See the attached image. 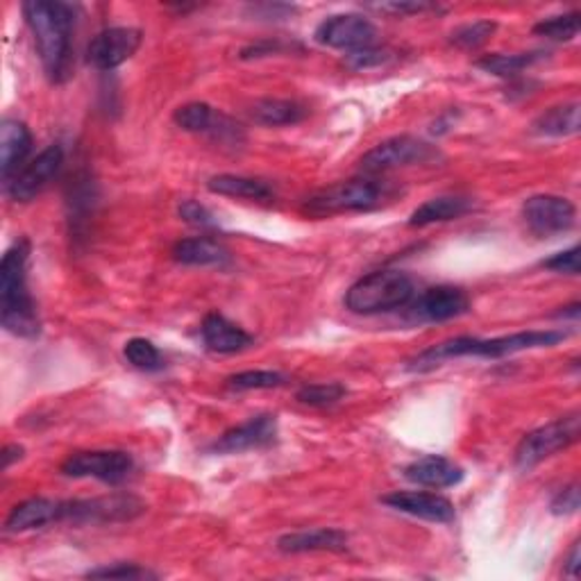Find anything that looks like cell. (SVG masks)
I'll return each instance as SVG.
<instances>
[{
  "label": "cell",
  "mask_w": 581,
  "mask_h": 581,
  "mask_svg": "<svg viewBox=\"0 0 581 581\" xmlns=\"http://www.w3.org/2000/svg\"><path fill=\"white\" fill-rule=\"evenodd\" d=\"M568 339V332L561 329H532L518 332L509 336H496V339H477V336H456V339L443 341L422 350L416 359L409 361L411 371H430L441 365L443 361L458 359V357H484V359H500L507 355L536 350V348H553Z\"/></svg>",
  "instance_id": "cell-1"
},
{
  "label": "cell",
  "mask_w": 581,
  "mask_h": 581,
  "mask_svg": "<svg viewBox=\"0 0 581 581\" xmlns=\"http://www.w3.org/2000/svg\"><path fill=\"white\" fill-rule=\"evenodd\" d=\"M23 16L33 30L42 65L53 82H62L69 71L71 37L75 25V8L69 3L30 0L23 3Z\"/></svg>",
  "instance_id": "cell-2"
},
{
  "label": "cell",
  "mask_w": 581,
  "mask_h": 581,
  "mask_svg": "<svg viewBox=\"0 0 581 581\" xmlns=\"http://www.w3.org/2000/svg\"><path fill=\"white\" fill-rule=\"evenodd\" d=\"M27 259L30 241L19 239L0 262V321L10 334L35 339L42 332V323L35 300L27 291Z\"/></svg>",
  "instance_id": "cell-3"
},
{
  "label": "cell",
  "mask_w": 581,
  "mask_h": 581,
  "mask_svg": "<svg viewBox=\"0 0 581 581\" xmlns=\"http://www.w3.org/2000/svg\"><path fill=\"white\" fill-rule=\"evenodd\" d=\"M416 298L414 280L403 270H375L357 280L346 293V307L352 314L375 316L405 310Z\"/></svg>",
  "instance_id": "cell-4"
},
{
  "label": "cell",
  "mask_w": 581,
  "mask_h": 581,
  "mask_svg": "<svg viewBox=\"0 0 581 581\" xmlns=\"http://www.w3.org/2000/svg\"><path fill=\"white\" fill-rule=\"evenodd\" d=\"M579 432H581L579 414H570L538 427V430L530 432L515 448L518 470L530 473L532 468L543 464L545 458L570 448L572 443L579 441Z\"/></svg>",
  "instance_id": "cell-5"
},
{
  "label": "cell",
  "mask_w": 581,
  "mask_h": 581,
  "mask_svg": "<svg viewBox=\"0 0 581 581\" xmlns=\"http://www.w3.org/2000/svg\"><path fill=\"white\" fill-rule=\"evenodd\" d=\"M384 198V185L377 179H348L332 185L307 200V211L316 217H329V213H344V211H371Z\"/></svg>",
  "instance_id": "cell-6"
},
{
  "label": "cell",
  "mask_w": 581,
  "mask_h": 581,
  "mask_svg": "<svg viewBox=\"0 0 581 581\" xmlns=\"http://www.w3.org/2000/svg\"><path fill=\"white\" fill-rule=\"evenodd\" d=\"M441 158V152L422 139L403 135V137H393L382 143H377L373 150L365 152L361 158V171L369 175H377L391 169H400V166H414V164H430Z\"/></svg>",
  "instance_id": "cell-7"
},
{
  "label": "cell",
  "mask_w": 581,
  "mask_h": 581,
  "mask_svg": "<svg viewBox=\"0 0 581 581\" xmlns=\"http://www.w3.org/2000/svg\"><path fill=\"white\" fill-rule=\"evenodd\" d=\"M135 468L132 456L120 450L75 452L62 464V475L73 479H98L105 484L124 481Z\"/></svg>",
  "instance_id": "cell-8"
},
{
  "label": "cell",
  "mask_w": 581,
  "mask_h": 581,
  "mask_svg": "<svg viewBox=\"0 0 581 581\" xmlns=\"http://www.w3.org/2000/svg\"><path fill=\"white\" fill-rule=\"evenodd\" d=\"M523 219L532 234L545 239L570 232L577 223V207L561 196L541 194L532 196L523 205Z\"/></svg>",
  "instance_id": "cell-9"
},
{
  "label": "cell",
  "mask_w": 581,
  "mask_h": 581,
  "mask_svg": "<svg viewBox=\"0 0 581 581\" xmlns=\"http://www.w3.org/2000/svg\"><path fill=\"white\" fill-rule=\"evenodd\" d=\"M143 42L137 27H107L86 46V62L98 71H114L139 50Z\"/></svg>",
  "instance_id": "cell-10"
},
{
  "label": "cell",
  "mask_w": 581,
  "mask_h": 581,
  "mask_svg": "<svg viewBox=\"0 0 581 581\" xmlns=\"http://www.w3.org/2000/svg\"><path fill=\"white\" fill-rule=\"evenodd\" d=\"M314 37L321 46L352 53L375 46L377 27L361 14H334L316 27Z\"/></svg>",
  "instance_id": "cell-11"
},
{
  "label": "cell",
  "mask_w": 581,
  "mask_h": 581,
  "mask_svg": "<svg viewBox=\"0 0 581 581\" xmlns=\"http://www.w3.org/2000/svg\"><path fill=\"white\" fill-rule=\"evenodd\" d=\"M65 164V150L59 143L48 146L39 155L23 166V171L8 185V194L16 202H30L35 200L50 182L62 171Z\"/></svg>",
  "instance_id": "cell-12"
},
{
  "label": "cell",
  "mask_w": 581,
  "mask_h": 581,
  "mask_svg": "<svg viewBox=\"0 0 581 581\" xmlns=\"http://www.w3.org/2000/svg\"><path fill=\"white\" fill-rule=\"evenodd\" d=\"M411 318L420 323H443L464 316L470 310V298L458 287H432L416 295L409 304Z\"/></svg>",
  "instance_id": "cell-13"
},
{
  "label": "cell",
  "mask_w": 581,
  "mask_h": 581,
  "mask_svg": "<svg viewBox=\"0 0 581 581\" xmlns=\"http://www.w3.org/2000/svg\"><path fill=\"white\" fill-rule=\"evenodd\" d=\"M141 511L143 502H139L137 498L112 496L67 502L65 520H73V523H118V520H132Z\"/></svg>",
  "instance_id": "cell-14"
},
{
  "label": "cell",
  "mask_w": 581,
  "mask_h": 581,
  "mask_svg": "<svg viewBox=\"0 0 581 581\" xmlns=\"http://www.w3.org/2000/svg\"><path fill=\"white\" fill-rule=\"evenodd\" d=\"M275 437H278V418L270 414H262L228 430L217 443L211 445V452L239 454L248 450H259L270 445Z\"/></svg>",
  "instance_id": "cell-15"
},
{
  "label": "cell",
  "mask_w": 581,
  "mask_h": 581,
  "mask_svg": "<svg viewBox=\"0 0 581 581\" xmlns=\"http://www.w3.org/2000/svg\"><path fill=\"white\" fill-rule=\"evenodd\" d=\"M382 502L395 511L427 520V523H439L448 525L456 518L454 504L437 493H425V491H393L382 498Z\"/></svg>",
  "instance_id": "cell-16"
},
{
  "label": "cell",
  "mask_w": 581,
  "mask_h": 581,
  "mask_svg": "<svg viewBox=\"0 0 581 581\" xmlns=\"http://www.w3.org/2000/svg\"><path fill=\"white\" fill-rule=\"evenodd\" d=\"M175 126L185 132H196V135H213L219 139L239 137V126H234L232 120L223 114H219L207 103H187L175 109L173 114Z\"/></svg>",
  "instance_id": "cell-17"
},
{
  "label": "cell",
  "mask_w": 581,
  "mask_h": 581,
  "mask_svg": "<svg viewBox=\"0 0 581 581\" xmlns=\"http://www.w3.org/2000/svg\"><path fill=\"white\" fill-rule=\"evenodd\" d=\"M30 150H33V135H30L23 120H3V126H0V173H3L5 185H10L23 171Z\"/></svg>",
  "instance_id": "cell-18"
},
{
  "label": "cell",
  "mask_w": 581,
  "mask_h": 581,
  "mask_svg": "<svg viewBox=\"0 0 581 581\" xmlns=\"http://www.w3.org/2000/svg\"><path fill=\"white\" fill-rule=\"evenodd\" d=\"M200 334L205 346L219 355H234L253 346V336L246 329L217 312L205 316Z\"/></svg>",
  "instance_id": "cell-19"
},
{
  "label": "cell",
  "mask_w": 581,
  "mask_h": 581,
  "mask_svg": "<svg viewBox=\"0 0 581 581\" xmlns=\"http://www.w3.org/2000/svg\"><path fill=\"white\" fill-rule=\"evenodd\" d=\"M348 547V534L334 527L304 530L284 534L278 541V549L284 555H304V553H344Z\"/></svg>",
  "instance_id": "cell-20"
},
{
  "label": "cell",
  "mask_w": 581,
  "mask_h": 581,
  "mask_svg": "<svg viewBox=\"0 0 581 581\" xmlns=\"http://www.w3.org/2000/svg\"><path fill=\"white\" fill-rule=\"evenodd\" d=\"M67 502L50 500V498H33L16 504L8 515V532H30L46 527L55 520H65Z\"/></svg>",
  "instance_id": "cell-21"
},
{
  "label": "cell",
  "mask_w": 581,
  "mask_h": 581,
  "mask_svg": "<svg viewBox=\"0 0 581 581\" xmlns=\"http://www.w3.org/2000/svg\"><path fill=\"white\" fill-rule=\"evenodd\" d=\"M405 477L427 488H450L464 481V470L445 456L427 454L405 468Z\"/></svg>",
  "instance_id": "cell-22"
},
{
  "label": "cell",
  "mask_w": 581,
  "mask_h": 581,
  "mask_svg": "<svg viewBox=\"0 0 581 581\" xmlns=\"http://www.w3.org/2000/svg\"><path fill=\"white\" fill-rule=\"evenodd\" d=\"M470 209H473L470 198L437 196V198H430L427 202H422L418 209H414V213L409 217V225L411 228H427V225H434V223L454 221V219L466 217Z\"/></svg>",
  "instance_id": "cell-23"
},
{
  "label": "cell",
  "mask_w": 581,
  "mask_h": 581,
  "mask_svg": "<svg viewBox=\"0 0 581 581\" xmlns=\"http://www.w3.org/2000/svg\"><path fill=\"white\" fill-rule=\"evenodd\" d=\"M173 257L185 266H223L230 262V251L209 236H191L175 243Z\"/></svg>",
  "instance_id": "cell-24"
},
{
  "label": "cell",
  "mask_w": 581,
  "mask_h": 581,
  "mask_svg": "<svg viewBox=\"0 0 581 581\" xmlns=\"http://www.w3.org/2000/svg\"><path fill=\"white\" fill-rule=\"evenodd\" d=\"M207 189L219 196L230 198H243V200H270L275 196V189L264 179L246 177V175H213L207 182Z\"/></svg>",
  "instance_id": "cell-25"
},
{
  "label": "cell",
  "mask_w": 581,
  "mask_h": 581,
  "mask_svg": "<svg viewBox=\"0 0 581 581\" xmlns=\"http://www.w3.org/2000/svg\"><path fill=\"white\" fill-rule=\"evenodd\" d=\"M251 116L257 120L259 126L282 128V126H295L300 124V120L307 118V107L295 101L264 98L251 107Z\"/></svg>",
  "instance_id": "cell-26"
},
{
  "label": "cell",
  "mask_w": 581,
  "mask_h": 581,
  "mask_svg": "<svg viewBox=\"0 0 581 581\" xmlns=\"http://www.w3.org/2000/svg\"><path fill=\"white\" fill-rule=\"evenodd\" d=\"M534 132L541 137H570L579 132V103L549 107L534 120Z\"/></svg>",
  "instance_id": "cell-27"
},
{
  "label": "cell",
  "mask_w": 581,
  "mask_h": 581,
  "mask_svg": "<svg viewBox=\"0 0 581 581\" xmlns=\"http://www.w3.org/2000/svg\"><path fill=\"white\" fill-rule=\"evenodd\" d=\"M545 53H515V55H486L477 59V69L493 73L498 78H515L523 73L525 69L543 62Z\"/></svg>",
  "instance_id": "cell-28"
},
{
  "label": "cell",
  "mask_w": 581,
  "mask_h": 581,
  "mask_svg": "<svg viewBox=\"0 0 581 581\" xmlns=\"http://www.w3.org/2000/svg\"><path fill=\"white\" fill-rule=\"evenodd\" d=\"M124 355H126V359L130 361V365H135L137 371L152 373V371H160L162 365H164L160 348L152 341H148V339H141V336H135V339H130L126 344Z\"/></svg>",
  "instance_id": "cell-29"
},
{
  "label": "cell",
  "mask_w": 581,
  "mask_h": 581,
  "mask_svg": "<svg viewBox=\"0 0 581 581\" xmlns=\"http://www.w3.org/2000/svg\"><path fill=\"white\" fill-rule=\"evenodd\" d=\"M496 30H498L496 21L466 23L462 27H456L454 33L450 35V44L456 48H462V50H475L491 39L496 35Z\"/></svg>",
  "instance_id": "cell-30"
},
{
  "label": "cell",
  "mask_w": 581,
  "mask_h": 581,
  "mask_svg": "<svg viewBox=\"0 0 581 581\" xmlns=\"http://www.w3.org/2000/svg\"><path fill=\"white\" fill-rule=\"evenodd\" d=\"M534 35L553 42H572L579 35V14L570 12L561 16L543 19L541 23L534 25Z\"/></svg>",
  "instance_id": "cell-31"
},
{
  "label": "cell",
  "mask_w": 581,
  "mask_h": 581,
  "mask_svg": "<svg viewBox=\"0 0 581 581\" xmlns=\"http://www.w3.org/2000/svg\"><path fill=\"white\" fill-rule=\"evenodd\" d=\"M287 382V377L278 371H243L230 375L225 380L228 388L232 391H264V388H278Z\"/></svg>",
  "instance_id": "cell-32"
},
{
  "label": "cell",
  "mask_w": 581,
  "mask_h": 581,
  "mask_svg": "<svg viewBox=\"0 0 581 581\" xmlns=\"http://www.w3.org/2000/svg\"><path fill=\"white\" fill-rule=\"evenodd\" d=\"M346 395V386L339 382L327 384H307L298 391V400L310 407H332Z\"/></svg>",
  "instance_id": "cell-33"
},
{
  "label": "cell",
  "mask_w": 581,
  "mask_h": 581,
  "mask_svg": "<svg viewBox=\"0 0 581 581\" xmlns=\"http://www.w3.org/2000/svg\"><path fill=\"white\" fill-rule=\"evenodd\" d=\"M391 59V50L388 48H380V46H369V48H359L346 55L344 62L355 69V71H363V69H373V67H382Z\"/></svg>",
  "instance_id": "cell-34"
},
{
  "label": "cell",
  "mask_w": 581,
  "mask_h": 581,
  "mask_svg": "<svg viewBox=\"0 0 581 581\" xmlns=\"http://www.w3.org/2000/svg\"><path fill=\"white\" fill-rule=\"evenodd\" d=\"M177 211H179V217L185 219L189 225H196V228H213V225H217V219H213V213L205 205H200L196 200H185V202L179 205Z\"/></svg>",
  "instance_id": "cell-35"
},
{
  "label": "cell",
  "mask_w": 581,
  "mask_h": 581,
  "mask_svg": "<svg viewBox=\"0 0 581 581\" xmlns=\"http://www.w3.org/2000/svg\"><path fill=\"white\" fill-rule=\"evenodd\" d=\"M86 577L89 579H143V577H150V572L143 568H137L132 563H118V566L91 570V572H86Z\"/></svg>",
  "instance_id": "cell-36"
},
{
  "label": "cell",
  "mask_w": 581,
  "mask_h": 581,
  "mask_svg": "<svg viewBox=\"0 0 581 581\" xmlns=\"http://www.w3.org/2000/svg\"><path fill=\"white\" fill-rule=\"evenodd\" d=\"M547 270L555 272H566V275H577L579 272V246H572L563 253H557L555 257H549L541 264Z\"/></svg>",
  "instance_id": "cell-37"
},
{
  "label": "cell",
  "mask_w": 581,
  "mask_h": 581,
  "mask_svg": "<svg viewBox=\"0 0 581 581\" xmlns=\"http://www.w3.org/2000/svg\"><path fill=\"white\" fill-rule=\"evenodd\" d=\"M549 509H553L555 515H572V513H577V509H579V486L577 484L566 486L563 491L553 500V504H549Z\"/></svg>",
  "instance_id": "cell-38"
},
{
  "label": "cell",
  "mask_w": 581,
  "mask_h": 581,
  "mask_svg": "<svg viewBox=\"0 0 581 581\" xmlns=\"http://www.w3.org/2000/svg\"><path fill=\"white\" fill-rule=\"evenodd\" d=\"M375 10L380 12H386V14H400V16H409V14H422V12H430V10H437V5L432 3H382V5H373Z\"/></svg>",
  "instance_id": "cell-39"
},
{
  "label": "cell",
  "mask_w": 581,
  "mask_h": 581,
  "mask_svg": "<svg viewBox=\"0 0 581 581\" xmlns=\"http://www.w3.org/2000/svg\"><path fill=\"white\" fill-rule=\"evenodd\" d=\"M579 568H581V547H579V543H574L568 559H566V574L568 577H577Z\"/></svg>",
  "instance_id": "cell-40"
},
{
  "label": "cell",
  "mask_w": 581,
  "mask_h": 581,
  "mask_svg": "<svg viewBox=\"0 0 581 581\" xmlns=\"http://www.w3.org/2000/svg\"><path fill=\"white\" fill-rule=\"evenodd\" d=\"M23 448L21 445H5L3 450V468L8 470L14 462H19V458H23Z\"/></svg>",
  "instance_id": "cell-41"
}]
</instances>
